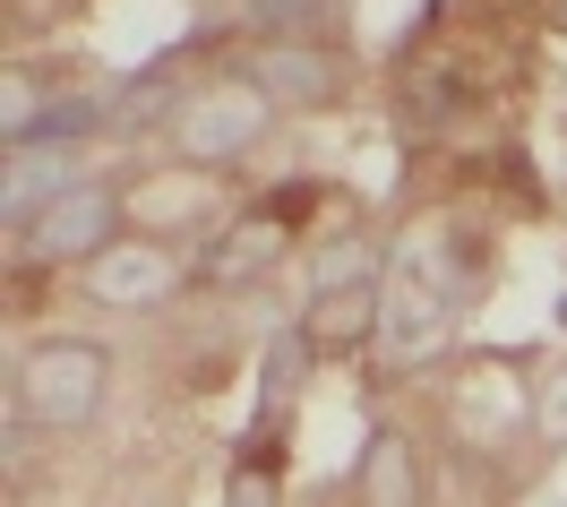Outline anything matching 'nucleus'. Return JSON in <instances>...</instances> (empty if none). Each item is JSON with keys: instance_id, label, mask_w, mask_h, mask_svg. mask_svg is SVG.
Listing matches in <instances>:
<instances>
[{"instance_id": "1", "label": "nucleus", "mask_w": 567, "mask_h": 507, "mask_svg": "<svg viewBox=\"0 0 567 507\" xmlns=\"http://www.w3.org/2000/svg\"><path fill=\"white\" fill-rule=\"evenodd\" d=\"M112 396V353L104 344H86V335H52L35 344L18 379H9V413H27L43 431H86Z\"/></svg>"}, {"instance_id": "2", "label": "nucleus", "mask_w": 567, "mask_h": 507, "mask_svg": "<svg viewBox=\"0 0 567 507\" xmlns=\"http://www.w3.org/2000/svg\"><path fill=\"white\" fill-rule=\"evenodd\" d=\"M267 130H276V104L258 95V77H249V70H224V77H207V86H189V95H181V112H173V130H164V138L181 146V164L215 173V164L249 155Z\"/></svg>"}, {"instance_id": "3", "label": "nucleus", "mask_w": 567, "mask_h": 507, "mask_svg": "<svg viewBox=\"0 0 567 507\" xmlns=\"http://www.w3.org/2000/svg\"><path fill=\"white\" fill-rule=\"evenodd\" d=\"M112 241H121V189L112 182H78V189H61V198L27 224L18 250L35 258V267H95Z\"/></svg>"}, {"instance_id": "4", "label": "nucleus", "mask_w": 567, "mask_h": 507, "mask_svg": "<svg viewBox=\"0 0 567 507\" xmlns=\"http://www.w3.org/2000/svg\"><path fill=\"white\" fill-rule=\"evenodd\" d=\"M241 70L258 77V95L276 112H319L344 95V61H336V43H258L241 52Z\"/></svg>"}, {"instance_id": "5", "label": "nucleus", "mask_w": 567, "mask_h": 507, "mask_svg": "<svg viewBox=\"0 0 567 507\" xmlns=\"http://www.w3.org/2000/svg\"><path fill=\"white\" fill-rule=\"evenodd\" d=\"M86 292H95L104 310H155V301H173V292H181V258H173V241H155V232L112 241V250L86 267Z\"/></svg>"}, {"instance_id": "6", "label": "nucleus", "mask_w": 567, "mask_h": 507, "mask_svg": "<svg viewBox=\"0 0 567 507\" xmlns=\"http://www.w3.org/2000/svg\"><path fill=\"white\" fill-rule=\"evenodd\" d=\"M379 335V284L361 276V284H319L310 292V310H301V344H310V362H344Z\"/></svg>"}, {"instance_id": "7", "label": "nucleus", "mask_w": 567, "mask_h": 507, "mask_svg": "<svg viewBox=\"0 0 567 507\" xmlns=\"http://www.w3.org/2000/svg\"><path fill=\"white\" fill-rule=\"evenodd\" d=\"M284 250H292V224H276L267 207H258L249 224H233V232L207 250L198 284H207V292H249V284H267V276L284 267Z\"/></svg>"}, {"instance_id": "8", "label": "nucleus", "mask_w": 567, "mask_h": 507, "mask_svg": "<svg viewBox=\"0 0 567 507\" xmlns=\"http://www.w3.org/2000/svg\"><path fill=\"white\" fill-rule=\"evenodd\" d=\"M130 207H138V224L164 241V232H198V224H215V182L189 164V173H155V182H138L130 189Z\"/></svg>"}, {"instance_id": "9", "label": "nucleus", "mask_w": 567, "mask_h": 507, "mask_svg": "<svg viewBox=\"0 0 567 507\" xmlns=\"http://www.w3.org/2000/svg\"><path fill=\"white\" fill-rule=\"evenodd\" d=\"M61 189H78L61 146H9V232H18V241H27V224H35Z\"/></svg>"}, {"instance_id": "10", "label": "nucleus", "mask_w": 567, "mask_h": 507, "mask_svg": "<svg viewBox=\"0 0 567 507\" xmlns=\"http://www.w3.org/2000/svg\"><path fill=\"white\" fill-rule=\"evenodd\" d=\"M361 507H422V456L404 431H379L361 447Z\"/></svg>"}, {"instance_id": "11", "label": "nucleus", "mask_w": 567, "mask_h": 507, "mask_svg": "<svg viewBox=\"0 0 567 507\" xmlns=\"http://www.w3.org/2000/svg\"><path fill=\"white\" fill-rule=\"evenodd\" d=\"M241 18L267 43H336L344 18H353V0H241Z\"/></svg>"}, {"instance_id": "12", "label": "nucleus", "mask_w": 567, "mask_h": 507, "mask_svg": "<svg viewBox=\"0 0 567 507\" xmlns=\"http://www.w3.org/2000/svg\"><path fill=\"white\" fill-rule=\"evenodd\" d=\"M104 121H112V104H95V95H52L27 146H78V138H95Z\"/></svg>"}, {"instance_id": "13", "label": "nucleus", "mask_w": 567, "mask_h": 507, "mask_svg": "<svg viewBox=\"0 0 567 507\" xmlns=\"http://www.w3.org/2000/svg\"><path fill=\"white\" fill-rule=\"evenodd\" d=\"M533 438L542 447H567V362L542 379V396H533Z\"/></svg>"}, {"instance_id": "14", "label": "nucleus", "mask_w": 567, "mask_h": 507, "mask_svg": "<svg viewBox=\"0 0 567 507\" xmlns=\"http://www.w3.org/2000/svg\"><path fill=\"white\" fill-rule=\"evenodd\" d=\"M233 507H276V456H241V473H233Z\"/></svg>"}, {"instance_id": "15", "label": "nucleus", "mask_w": 567, "mask_h": 507, "mask_svg": "<svg viewBox=\"0 0 567 507\" xmlns=\"http://www.w3.org/2000/svg\"><path fill=\"white\" fill-rule=\"evenodd\" d=\"M559 27H567V0H559Z\"/></svg>"}]
</instances>
